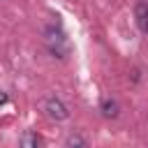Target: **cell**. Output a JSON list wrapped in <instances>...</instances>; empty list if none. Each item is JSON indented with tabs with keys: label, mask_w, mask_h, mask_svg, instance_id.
Listing matches in <instances>:
<instances>
[{
	"label": "cell",
	"mask_w": 148,
	"mask_h": 148,
	"mask_svg": "<svg viewBox=\"0 0 148 148\" xmlns=\"http://www.w3.org/2000/svg\"><path fill=\"white\" fill-rule=\"evenodd\" d=\"M46 44H49V51H51L53 56H58V58H62L65 51H67V39H65V35H62L60 30H56V28H49V30H46Z\"/></svg>",
	"instance_id": "obj_1"
},
{
	"label": "cell",
	"mask_w": 148,
	"mask_h": 148,
	"mask_svg": "<svg viewBox=\"0 0 148 148\" xmlns=\"http://www.w3.org/2000/svg\"><path fill=\"white\" fill-rule=\"evenodd\" d=\"M44 111H46L49 118H53V120H65V118L69 116L67 106H65L62 99H58V97H46V99H44Z\"/></svg>",
	"instance_id": "obj_2"
},
{
	"label": "cell",
	"mask_w": 148,
	"mask_h": 148,
	"mask_svg": "<svg viewBox=\"0 0 148 148\" xmlns=\"http://www.w3.org/2000/svg\"><path fill=\"white\" fill-rule=\"evenodd\" d=\"M134 18H136V25L141 32H148V2L146 0H139L136 7H134Z\"/></svg>",
	"instance_id": "obj_3"
},
{
	"label": "cell",
	"mask_w": 148,
	"mask_h": 148,
	"mask_svg": "<svg viewBox=\"0 0 148 148\" xmlns=\"http://www.w3.org/2000/svg\"><path fill=\"white\" fill-rule=\"evenodd\" d=\"M99 109H102V113H104L106 118H118V111H120V106H118L116 99H104Z\"/></svg>",
	"instance_id": "obj_4"
},
{
	"label": "cell",
	"mask_w": 148,
	"mask_h": 148,
	"mask_svg": "<svg viewBox=\"0 0 148 148\" xmlns=\"http://www.w3.org/2000/svg\"><path fill=\"white\" fill-rule=\"evenodd\" d=\"M42 143V139H39V134H35V132H25L23 136H21V146H25V148H37Z\"/></svg>",
	"instance_id": "obj_5"
},
{
	"label": "cell",
	"mask_w": 148,
	"mask_h": 148,
	"mask_svg": "<svg viewBox=\"0 0 148 148\" xmlns=\"http://www.w3.org/2000/svg\"><path fill=\"white\" fill-rule=\"evenodd\" d=\"M65 143H67V146H86V139H81L79 134H72V136L65 139Z\"/></svg>",
	"instance_id": "obj_6"
},
{
	"label": "cell",
	"mask_w": 148,
	"mask_h": 148,
	"mask_svg": "<svg viewBox=\"0 0 148 148\" xmlns=\"http://www.w3.org/2000/svg\"><path fill=\"white\" fill-rule=\"evenodd\" d=\"M7 99H9V97H7V92H2V90H0V106H5V104H7Z\"/></svg>",
	"instance_id": "obj_7"
}]
</instances>
